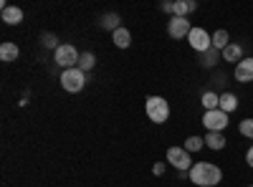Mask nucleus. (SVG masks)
Instances as JSON below:
<instances>
[{"label": "nucleus", "instance_id": "nucleus-1", "mask_svg": "<svg viewBox=\"0 0 253 187\" xmlns=\"http://www.w3.org/2000/svg\"><path fill=\"white\" fill-rule=\"evenodd\" d=\"M187 180L198 187H215L223 180V170L213 162H195L193 170L187 172Z\"/></svg>", "mask_w": 253, "mask_h": 187}, {"label": "nucleus", "instance_id": "nucleus-2", "mask_svg": "<svg viewBox=\"0 0 253 187\" xmlns=\"http://www.w3.org/2000/svg\"><path fill=\"white\" fill-rule=\"evenodd\" d=\"M144 109H147L150 121H155V124H165L167 116H170V104H167L162 96H147Z\"/></svg>", "mask_w": 253, "mask_h": 187}, {"label": "nucleus", "instance_id": "nucleus-3", "mask_svg": "<svg viewBox=\"0 0 253 187\" xmlns=\"http://www.w3.org/2000/svg\"><path fill=\"white\" fill-rule=\"evenodd\" d=\"M79 56L81 53L71 43H61L56 48V53H53V61H56V66H61L63 71H66V69H76L79 66Z\"/></svg>", "mask_w": 253, "mask_h": 187}, {"label": "nucleus", "instance_id": "nucleus-4", "mask_svg": "<svg viewBox=\"0 0 253 187\" xmlns=\"http://www.w3.org/2000/svg\"><path fill=\"white\" fill-rule=\"evenodd\" d=\"M61 86L69 94H79L84 86H86V74H84L81 69H66L61 74Z\"/></svg>", "mask_w": 253, "mask_h": 187}, {"label": "nucleus", "instance_id": "nucleus-5", "mask_svg": "<svg viewBox=\"0 0 253 187\" xmlns=\"http://www.w3.org/2000/svg\"><path fill=\"white\" fill-rule=\"evenodd\" d=\"M167 162H170L175 170H180V172L193 170V157H190V152L185 147H170L167 150Z\"/></svg>", "mask_w": 253, "mask_h": 187}, {"label": "nucleus", "instance_id": "nucleus-6", "mask_svg": "<svg viewBox=\"0 0 253 187\" xmlns=\"http://www.w3.org/2000/svg\"><path fill=\"white\" fill-rule=\"evenodd\" d=\"M187 40H190V48L198 51V53H205V51L213 48V36H210L205 28H193L190 36H187Z\"/></svg>", "mask_w": 253, "mask_h": 187}, {"label": "nucleus", "instance_id": "nucleus-7", "mask_svg": "<svg viewBox=\"0 0 253 187\" xmlns=\"http://www.w3.org/2000/svg\"><path fill=\"white\" fill-rule=\"evenodd\" d=\"M228 114L225 112H220V109H213V112H205L203 114V127L208 129V132H220L223 134V129L228 127Z\"/></svg>", "mask_w": 253, "mask_h": 187}, {"label": "nucleus", "instance_id": "nucleus-8", "mask_svg": "<svg viewBox=\"0 0 253 187\" xmlns=\"http://www.w3.org/2000/svg\"><path fill=\"white\" fill-rule=\"evenodd\" d=\"M190 31H193V26H190V20H187V18H172L170 23H167V33H170V38L190 36Z\"/></svg>", "mask_w": 253, "mask_h": 187}, {"label": "nucleus", "instance_id": "nucleus-9", "mask_svg": "<svg viewBox=\"0 0 253 187\" xmlns=\"http://www.w3.org/2000/svg\"><path fill=\"white\" fill-rule=\"evenodd\" d=\"M236 81H241V84H251L253 81V58H243L236 66Z\"/></svg>", "mask_w": 253, "mask_h": 187}, {"label": "nucleus", "instance_id": "nucleus-10", "mask_svg": "<svg viewBox=\"0 0 253 187\" xmlns=\"http://www.w3.org/2000/svg\"><path fill=\"white\" fill-rule=\"evenodd\" d=\"M198 10L195 0H175L172 3V18H187L190 13Z\"/></svg>", "mask_w": 253, "mask_h": 187}, {"label": "nucleus", "instance_id": "nucleus-11", "mask_svg": "<svg viewBox=\"0 0 253 187\" xmlns=\"http://www.w3.org/2000/svg\"><path fill=\"white\" fill-rule=\"evenodd\" d=\"M220 56H223V61H228V64H241L243 61V46L241 43H230L228 48H223L220 51Z\"/></svg>", "mask_w": 253, "mask_h": 187}, {"label": "nucleus", "instance_id": "nucleus-12", "mask_svg": "<svg viewBox=\"0 0 253 187\" xmlns=\"http://www.w3.org/2000/svg\"><path fill=\"white\" fill-rule=\"evenodd\" d=\"M3 20L8 26H18L23 23V10L15 8V5H3Z\"/></svg>", "mask_w": 253, "mask_h": 187}, {"label": "nucleus", "instance_id": "nucleus-13", "mask_svg": "<svg viewBox=\"0 0 253 187\" xmlns=\"http://www.w3.org/2000/svg\"><path fill=\"white\" fill-rule=\"evenodd\" d=\"M20 56V48L15 43H10V40H5L3 46H0V61H5V64H13V61H18Z\"/></svg>", "mask_w": 253, "mask_h": 187}, {"label": "nucleus", "instance_id": "nucleus-14", "mask_svg": "<svg viewBox=\"0 0 253 187\" xmlns=\"http://www.w3.org/2000/svg\"><path fill=\"white\" fill-rule=\"evenodd\" d=\"M203 139H205V147L213 150V152H220V150L225 147V137H223L220 132H208Z\"/></svg>", "mask_w": 253, "mask_h": 187}, {"label": "nucleus", "instance_id": "nucleus-15", "mask_svg": "<svg viewBox=\"0 0 253 187\" xmlns=\"http://www.w3.org/2000/svg\"><path fill=\"white\" fill-rule=\"evenodd\" d=\"M218 109L220 112H225V114H230V112H236L238 109V99L230 94V91H223L220 94V104H218Z\"/></svg>", "mask_w": 253, "mask_h": 187}, {"label": "nucleus", "instance_id": "nucleus-16", "mask_svg": "<svg viewBox=\"0 0 253 187\" xmlns=\"http://www.w3.org/2000/svg\"><path fill=\"white\" fill-rule=\"evenodd\" d=\"M112 40H114V46H117V48H129V43H132V33L126 31V28H119V31L112 33Z\"/></svg>", "mask_w": 253, "mask_h": 187}, {"label": "nucleus", "instance_id": "nucleus-17", "mask_svg": "<svg viewBox=\"0 0 253 187\" xmlns=\"http://www.w3.org/2000/svg\"><path fill=\"white\" fill-rule=\"evenodd\" d=\"M119 23H122V18H119L117 13H107V15H101V20H99V26H101V28H107V31H112V33L122 28Z\"/></svg>", "mask_w": 253, "mask_h": 187}, {"label": "nucleus", "instance_id": "nucleus-18", "mask_svg": "<svg viewBox=\"0 0 253 187\" xmlns=\"http://www.w3.org/2000/svg\"><path fill=\"white\" fill-rule=\"evenodd\" d=\"M218 58H223V56H220V51H218V48H210V51L200 53V64H203L205 69H213V66L218 64Z\"/></svg>", "mask_w": 253, "mask_h": 187}, {"label": "nucleus", "instance_id": "nucleus-19", "mask_svg": "<svg viewBox=\"0 0 253 187\" xmlns=\"http://www.w3.org/2000/svg\"><path fill=\"white\" fill-rule=\"evenodd\" d=\"M200 104L205 107V112H213V109H218V104H220V94H215V91H205L203 99H200Z\"/></svg>", "mask_w": 253, "mask_h": 187}, {"label": "nucleus", "instance_id": "nucleus-20", "mask_svg": "<svg viewBox=\"0 0 253 187\" xmlns=\"http://www.w3.org/2000/svg\"><path fill=\"white\" fill-rule=\"evenodd\" d=\"M228 46H230V36H228V31H225V28L215 31V33H213V48L223 51V48H228Z\"/></svg>", "mask_w": 253, "mask_h": 187}, {"label": "nucleus", "instance_id": "nucleus-21", "mask_svg": "<svg viewBox=\"0 0 253 187\" xmlns=\"http://www.w3.org/2000/svg\"><path fill=\"white\" fill-rule=\"evenodd\" d=\"M94 66H96V58H94V53L84 51V53L79 56V66H76V69H81L84 74H86V71H91Z\"/></svg>", "mask_w": 253, "mask_h": 187}, {"label": "nucleus", "instance_id": "nucleus-22", "mask_svg": "<svg viewBox=\"0 0 253 187\" xmlns=\"http://www.w3.org/2000/svg\"><path fill=\"white\" fill-rule=\"evenodd\" d=\"M182 147H185L190 154H193V152H200V150L205 147V139H203V137H198V134H193V137H187V139H185Z\"/></svg>", "mask_w": 253, "mask_h": 187}, {"label": "nucleus", "instance_id": "nucleus-23", "mask_svg": "<svg viewBox=\"0 0 253 187\" xmlns=\"http://www.w3.org/2000/svg\"><path fill=\"white\" fill-rule=\"evenodd\" d=\"M238 132H241V137L253 139V119H243V121L238 124Z\"/></svg>", "mask_w": 253, "mask_h": 187}, {"label": "nucleus", "instance_id": "nucleus-24", "mask_svg": "<svg viewBox=\"0 0 253 187\" xmlns=\"http://www.w3.org/2000/svg\"><path fill=\"white\" fill-rule=\"evenodd\" d=\"M56 40H58V38H56L53 33H43V46H46V48H53V51H56V48L61 46V43H56Z\"/></svg>", "mask_w": 253, "mask_h": 187}, {"label": "nucleus", "instance_id": "nucleus-25", "mask_svg": "<svg viewBox=\"0 0 253 187\" xmlns=\"http://www.w3.org/2000/svg\"><path fill=\"white\" fill-rule=\"evenodd\" d=\"M152 175H157V177H160V175H165V164H162V162H157L155 167H152Z\"/></svg>", "mask_w": 253, "mask_h": 187}, {"label": "nucleus", "instance_id": "nucleus-26", "mask_svg": "<svg viewBox=\"0 0 253 187\" xmlns=\"http://www.w3.org/2000/svg\"><path fill=\"white\" fill-rule=\"evenodd\" d=\"M160 10H162V13H172V3L167 0V3H162V5H160Z\"/></svg>", "mask_w": 253, "mask_h": 187}, {"label": "nucleus", "instance_id": "nucleus-27", "mask_svg": "<svg viewBox=\"0 0 253 187\" xmlns=\"http://www.w3.org/2000/svg\"><path fill=\"white\" fill-rule=\"evenodd\" d=\"M246 162H248V167H253V147L246 152Z\"/></svg>", "mask_w": 253, "mask_h": 187}, {"label": "nucleus", "instance_id": "nucleus-28", "mask_svg": "<svg viewBox=\"0 0 253 187\" xmlns=\"http://www.w3.org/2000/svg\"><path fill=\"white\" fill-rule=\"evenodd\" d=\"M248 187H253V185H248Z\"/></svg>", "mask_w": 253, "mask_h": 187}]
</instances>
